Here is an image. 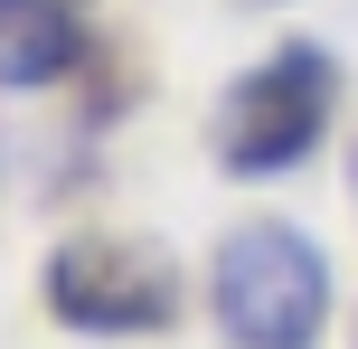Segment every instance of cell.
Wrapping results in <instances>:
<instances>
[{
	"label": "cell",
	"instance_id": "obj_4",
	"mask_svg": "<svg viewBox=\"0 0 358 349\" xmlns=\"http://www.w3.org/2000/svg\"><path fill=\"white\" fill-rule=\"evenodd\" d=\"M94 0H0V85H57L85 57Z\"/></svg>",
	"mask_w": 358,
	"mask_h": 349
},
{
	"label": "cell",
	"instance_id": "obj_3",
	"mask_svg": "<svg viewBox=\"0 0 358 349\" xmlns=\"http://www.w3.org/2000/svg\"><path fill=\"white\" fill-rule=\"evenodd\" d=\"M48 302H57V321H76V331H94V340H132V331H170L179 274L151 245L76 236V245L48 255Z\"/></svg>",
	"mask_w": 358,
	"mask_h": 349
},
{
	"label": "cell",
	"instance_id": "obj_2",
	"mask_svg": "<svg viewBox=\"0 0 358 349\" xmlns=\"http://www.w3.org/2000/svg\"><path fill=\"white\" fill-rule=\"evenodd\" d=\"M330 104H340V76H330L321 48H273L264 66H245L227 85V104H217V161L245 170V180H264V170H292L311 142H321Z\"/></svg>",
	"mask_w": 358,
	"mask_h": 349
},
{
	"label": "cell",
	"instance_id": "obj_1",
	"mask_svg": "<svg viewBox=\"0 0 358 349\" xmlns=\"http://www.w3.org/2000/svg\"><path fill=\"white\" fill-rule=\"evenodd\" d=\"M330 312V264L302 227H236L217 255V321L236 349H311Z\"/></svg>",
	"mask_w": 358,
	"mask_h": 349
}]
</instances>
